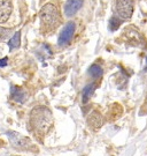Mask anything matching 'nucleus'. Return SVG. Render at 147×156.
<instances>
[{"label": "nucleus", "mask_w": 147, "mask_h": 156, "mask_svg": "<svg viewBox=\"0 0 147 156\" xmlns=\"http://www.w3.org/2000/svg\"><path fill=\"white\" fill-rule=\"evenodd\" d=\"M95 90V84H87L86 87L83 89L82 91V98H83V103H87V101L91 98V96L93 95Z\"/></svg>", "instance_id": "nucleus-10"}, {"label": "nucleus", "mask_w": 147, "mask_h": 156, "mask_svg": "<svg viewBox=\"0 0 147 156\" xmlns=\"http://www.w3.org/2000/svg\"><path fill=\"white\" fill-rule=\"evenodd\" d=\"M144 71H147V57H146V66H145V68H144Z\"/></svg>", "instance_id": "nucleus-15"}, {"label": "nucleus", "mask_w": 147, "mask_h": 156, "mask_svg": "<svg viewBox=\"0 0 147 156\" xmlns=\"http://www.w3.org/2000/svg\"><path fill=\"white\" fill-rule=\"evenodd\" d=\"M7 136L11 141V144L15 148H18V149H27L31 146V141L30 139H28L25 136L21 135L17 132H14V131H8L7 132Z\"/></svg>", "instance_id": "nucleus-4"}, {"label": "nucleus", "mask_w": 147, "mask_h": 156, "mask_svg": "<svg viewBox=\"0 0 147 156\" xmlns=\"http://www.w3.org/2000/svg\"><path fill=\"white\" fill-rule=\"evenodd\" d=\"M87 124L93 129H99L104 124V118L98 111H92L87 117Z\"/></svg>", "instance_id": "nucleus-8"}, {"label": "nucleus", "mask_w": 147, "mask_h": 156, "mask_svg": "<svg viewBox=\"0 0 147 156\" xmlns=\"http://www.w3.org/2000/svg\"><path fill=\"white\" fill-rule=\"evenodd\" d=\"M12 14L11 0H0V23H5Z\"/></svg>", "instance_id": "nucleus-7"}, {"label": "nucleus", "mask_w": 147, "mask_h": 156, "mask_svg": "<svg viewBox=\"0 0 147 156\" xmlns=\"http://www.w3.org/2000/svg\"><path fill=\"white\" fill-rule=\"evenodd\" d=\"M89 74L94 79H98L100 76H102V74H104V69H102V67L97 65V64H94L92 66L89 68Z\"/></svg>", "instance_id": "nucleus-12"}, {"label": "nucleus", "mask_w": 147, "mask_h": 156, "mask_svg": "<svg viewBox=\"0 0 147 156\" xmlns=\"http://www.w3.org/2000/svg\"><path fill=\"white\" fill-rule=\"evenodd\" d=\"M21 44V33L17 31L13 35L9 41H8V48H9V51H13L14 49H17Z\"/></svg>", "instance_id": "nucleus-11"}, {"label": "nucleus", "mask_w": 147, "mask_h": 156, "mask_svg": "<svg viewBox=\"0 0 147 156\" xmlns=\"http://www.w3.org/2000/svg\"><path fill=\"white\" fill-rule=\"evenodd\" d=\"M30 125L33 132L43 136L53 126V115L46 106H36L30 113Z\"/></svg>", "instance_id": "nucleus-1"}, {"label": "nucleus", "mask_w": 147, "mask_h": 156, "mask_svg": "<svg viewBox=\"0 0 147 156\" xmlns=\"http://www.w3.org/2000/svg\"><path fill=\"white\" fill-rule=\"evenodd\" d=\"M122 22H123V20H121L120 17L113 16L109 20V29H110L112 31H114V30H116V29L122 24Z\"/></svg>", "instance_id": "nucleus-13"}, {"label": "nucleus", "mask_w": 147, "mask_h": 156, "mask_svg": "<svg viewBox=\"0 0 147 156\" xmlns=\"http://www.w3.org/2000/svg\"><path fill=\"white\" fill-rule=\"evenodd\" d=\"M39 16L42 22L47 27H54L60 21V13L56 6L53 4H46L40 9Z\"/></svg>", "instance_id": "nucleus-2"}, {"label": "nucleus", "mask_w": 147, "mask_h": 156, "mask_svg": "<svg viewBox=\"0 0 147 156\" xmlns=\"http://www.w3.org/2000/svg\"><path fill=\"white\" fill-rule=\"evenodd\" d=\"M83 2L84 0H67L65 5V14L69 17L75 15L83 6Z\"/></svg>", "instance_id": "nucleus-6"}, {"label": "nucleus", "mask_w": 147, "mask_h": 156, "mask_svg": "<svg viewBox=\"0 0 147 156\" xmlns=\"http://www.w3.org/2000/svg\"><path fill=\"white\" fill-rule=\"evenodd\" d=\"M11 96L12 98L17 102V103H23L24 101L27 100V93L23 91L21 88H17V87H12L11 89Z\"/></svg>", "instance_id": "nucleus-9"}, {"label": "nucleus", "mask_w": 147, "mask_h": 156, "mask_svg": "<svg viewBox=\"0 0 147 156\" xmlns=\"http://www.w3.org/2000/svg\"><path fill=\"white\" fill-rule=\"evenodd\" d=\"M75 27H76V24L72 21H69L63 27L60 36H59V39H58V43H59L60 46H65V45L70 43L71 38L74 36V33H75Z\"/></svg>", "instance_id": "nucleus-5"}, {"label": "nucleus", "mask_w": 147, "mask_h": 156, "mask_svg": "<svg viewBox=\"0 0 147 156\" xmlns=\"http://www.w3.org/2000/svg\"><path fill=\"white\" fill-rule=\"evenodd\" d=\"M7 62H8V58H2V59H0V67L7 66Z\"/></svg>", "instance_id": "nucleus-14"}, {"label": "nucleus", "mask_w": 147, "mask_h": 156, "mask_svg": "<svg viewBox=\"0 0 147 156\" xmlns=\"http://www.w3.org/2000/svg\"><path fill=\"white\" fill-rule=\"evenodd\" d=\"M115 13L121 20H129L133 13L132 0H117L115 4Z\"/></svg>", "instance_id": "nucleus-3"}]
</instances>
